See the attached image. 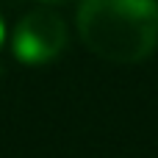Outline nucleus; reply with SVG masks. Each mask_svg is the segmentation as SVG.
<instances>
[{
	"label": "nucleus",
	"instance_id": "f257e3e1",
	"mask_svg": "<svg viewBox=\"0 0 158 158\" xmlns=\"http://www.w3.org/2000/svg\"><path fill=\"white\" fill-rule=\"evenodd\" d=\"M78 33L111 64L144 61L158 44V0H81Z\"/></svg>",
	"mask_w": 158,
	"mask_h": 158
},
{
	"label": "nucleus",
	"instance_id": "20e7f679",
	"mask_svg": "<svg viewBox=\"0 0 158 158\" xmlns=\"http://www.w3.org/2000/svg\"><path fill=\"white\" fill-rule=\"evenodd\" d=\"M44 3H56V0H44Z\"/></svg>",
	"mask_w": 158,
	"mask_h": 158
},
{
	"label": "nucleus",
	"instance_id": "7ed1b4c3",
	"mask_svg": "<svg viewBox=\"0 0 158 158\" xmlns=\"http://www.w3.org/2000/svg\"><path fill=\"white\" fill-rule=\"evenodd\" d=\"M3 39H6V25H3V17H0V44H3Z\"/></svg>",
	"mask_w": 158,
	"mask_h": 158
},
{
	"label": "nucleus",
	"instance_id": "f03ea898",
	"mask_svg": "<svg viewBox=\"0 0 158 158\" xmlns=\"http://www.w3.org/2000/svg\"><path fill=\"white\" fill-rule=\"evenodd\" d=\"M64 47H67V25L50 8L28 11L14 28L11 50L14 58L25 67L50 64L64 53Z\"/></svg>",
	"mask_w": 158,
	"mask_h": 158
}]
</instances>
